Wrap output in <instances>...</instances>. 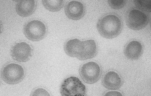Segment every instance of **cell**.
<instances>
[{"label":"cell","instance_id":"8","mask_svg":"<svg viewBox=\"0 0 151 96\" xmlns=\"http://www.w3.org/2000/svg\"><path fill=\"white\" fill-rule=\"evenodd\" d=\"M10 54L15 60L20 62H26L29 61L32 57V50L28 44L21 42L12 47Z\"/></svg>","mask_w":151,"mask_h":96},{"label":"cell","instance_id":"3","mask_svg":"<svg viewBox=\"0 0 151 96\" xmlns=\"http://www.w3.org/2000/svg\"><path fill=\"white\" fill-rule=\"evenodd\" d=\"M23 33L28 39L34 42L40 41L44 39L47 34L45 24L37 20L30 21L24 26Z\"/></svg>","mask_w":151,"mask_h":96},{"label":"cell","instance_id":"7","mask_svg":"<svg viewBox=\"0 0 151 96\" xmlns=\"http://www.w3.org/2000/svg\"><path fill=\"white\" fill-rule=\"evenodd\" d=\"M149 19L143 12L134 9L130 11L127 19V24L130 29L139 30L145 28L148 25Z\"/></svg>","mask_w":151,"mask_h":96},{"label":"cell","instance_id":"12","mask_svg":"<svg viewBox=\"0 0 151 96\" xmlns=\"http://www.w3.org/2000/svg\"><path fill=\"white\" fill-rule=\"evenodd\" d=\"M143 52L142 45L139 42L132 41L124 47V53L128 59L134 60L139 59Z\"/></svg>","mask_w":151,"mask_h":96},{"label":"cell","instance_id":"17","mask_svg":"<svg viewBox=\"0 0 151 96\" xmlns=\"http://www.w3.org/2000/svg\"><path fill=\"white\" fill-rule=\"evenodd\" d=\"M103 96H123L120 92L117 91H110L105 93Z\"/></svg>","mask_w":151,"mask_h":96},{"label":"cell","instance_id":"2","mask_svg":"<svg viewBox=\"0 0 151 96\" xmlns=\"http://www.w3.org/2000/svg\"><path fill=\"white\" fill-rule=\"evenodd\" d=\"M60 92L62 96H84L86 93V89L78 78L72 76L63 82Z\"/></svg>","mask_w":151,"mask_h":96},{"label":"cell","instance_id":"14","mask_svg":"<svg viewBox=\"0 0 151 96\" xmlns=\"http://www.w3.org/2000/svg\"><path fill=\"white\" fill-rule=\"evenodd\" d=\"M133 1L137 9L145 12H151V1L150 0H134Z\"/></svg>","mask_w":151,"mask_h":96},{"label":"cell","instance_id":"5","mask_svg":"<svg viewBox=\"0 0 151 96\" xmlns=\"http://www.w3.org/2000/svg\"><path fill=\"white\" fill-rule=\"evenodd\" d=\"M100 66L96 63L91 62L83 65L79 70L82 80L88 84H93L97 82L101 76Z\"/></svg>","mask_w":151,"mask_h":96},{"label":"cell","instance_id":"6","mask_svg":"<svg viewBox=\"0 0 151 96\" xmlns=\"http://www.w3.org/2000/svg\"><path fill=\"white\" fill-rule=\"evenodd\" d=\"M97 52V46L94 40H80L77 44L75 57L81 60H86L94 57Z\"/></svg>","mask_w":151,"mask_h":96},{"label":"cell","instance_id":"1","mask_svg":"<svg viewBox=\"0 0 151 96\" xmlns=\"http://www.w3.org/2000/svg\"><path fill=\"white\" fill-rule=\"evenodd\" d=\"M96 27L100 35L108 39L118 36L122 29L120 20L117 16L112 15L105 16L99 19Z\"/></svg>","mask_w":151,"mask_h":96},{"label":"cell","instance_id":"13","mask_svg":"<svg viewBox=\"0 0 151 96\" xmlns=\"http://www.w3.org/2000/svg\"><path fill=\"white\" fill-rule=\"evenodd\" d=\"M42 4L45 8L50 11L55 12L60 10L64 6L65 2L64 1H42Z\"/></svg>","mask_w":151,"mask_h":96},{"label":"cell","instance_id":"11","mask_svg":"<svg viewBox=\"0 0 151 96\" xmlns=\"http://www.w3.org/2000/svg\"><path fill=\"white\" fill-rule=\"evenodd\" d=\"M37 3L34 0L19 1L16 6L17 13L23 17L29 16L33 14L36 10Z\"/></svg>","mask_w":151,"mask_h":96},{"label":"cell","instance_id":"9","mask_svg":"<svg viewBox=\"0 0 151 96\" xmlns=\"http://www.w3.org/2000/svg\"><path fill=\"white\" fill-rule=\"evenodd\" d=\"M65 13L70 19L78 20L81 19L85 13V9L83 4L77 1H72L65 6Z\"/></svg>","mask_w":151,"mask_h":96},{"label":"cell","instance_id":"16","mask_svg":"<svg viewBox=\"0 0 151 96\" xmlns=\"http://www.w3.org/2000/svg\"><path fill=\"white\" fill-rule=\"evenodd\" d=\"M31 96H51L49 93L45 89L39 88L34 90L31 94Z\"/></svg>","mask_w":151,"mask_h":96},{"label":"cell","instance_id":"15","mask_svg":"<svg viewBox=\"0 0 151 96\" xmlns=\"http://www.w3.org/2000/svg\"><path fill=\"white\" fill-rule=\"evenodd\" d=\"M108 1L111 8L118 10L123 8L126 4L127 1L125 0H109Z\"/></svg>","mask_w":151,"mask_h":96},{"label":"cell","instance_id":"10","mask_svg":"<svg viewBox=\"0 0 151 96\" xmlns=\"http://www.w3.org/2000/svg\"><path fill=\"white\" fill-rule=\"evenodd\" d=\"M102 82L104 87L111 90H118L122 85L121 78L114 71H110L106 73L103 77Z\"/></svg>","mask_w":151,"mask_h":96},{"label":"cell","instance_id":"4","mask_svg":"<svg viewBox=\"0 0 151 96\" xmlns=\"http://www.w3.org/2000/svg\"><path fill=\"white\" fill-rule=\"evenodd\" d=\"M24 77V71L21 65L11 63L5 67L2 71L3 80L7 84L14 85L22 82Z\"/></svg>","mask_w":151,"mask_h":96}]
</instances>
